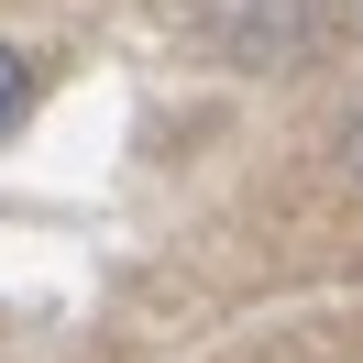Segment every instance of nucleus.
I'll list each match as a JSON object with an SVG mask.
<instances>
[{
    "label": "nucleus",
    "instance_id": "obj_1",
    "mask_svg": "<svg viewBox=\"0 0 363 363\" xmlns=\"http://www.w3.org/2000/svg\"><path fill=\"white\" fill-rule=\"evenodd\" d=\"M23 99H33V67L11 45H0V133H11V121H23Z\"/></svg>",
    "mask_w": 363,
    "mask_h": 363
},
{
    "label": "nucleus",
    "instance_id": "obj_2",
    "mask_svg": "<svg viewBox=\"0 0 363 363\" xmlns=\"http://www.w3.org/2000/svg\"><path fill=\"white\" fill-rule=\"evenodd\" d=\"M352 177H363V121H352Z\"/></svg>",
    "mask_w": 363,
    "mask_h": 363
}]
</instances>
